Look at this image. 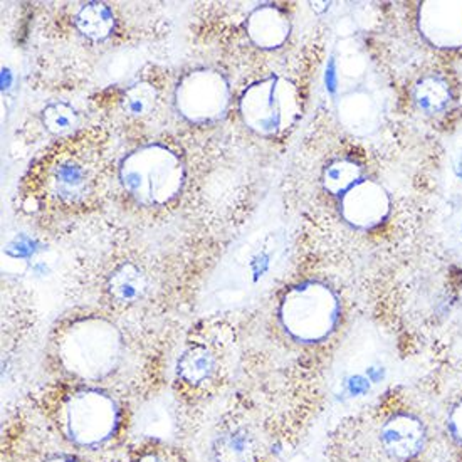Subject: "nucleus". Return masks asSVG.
I'll return each mask as SVG.
<instances>
[{"label":"nucleus","mask_w":462,"mask_h":462,"mask_svg":"<svg viewBox=\"0 0 462 462\" xmlns=\"http://www.w3.org/2000/svg\"><path fill=\"white\" fill-rule=\"evenodd\" d=\"M180 115L194 123L219 118L229 103V85L217 71L197 69L185 74L175 91Z\"/></svg>","instance_id":"7"},{"label":"nucleus","mask_w":462,"mask_h":462,"mask_svg":"<svg viewBox=\"0 0 462 462\" xmlns=\"http://www.w3.org/2000/svg\"><path fill=\"white\" fill-rule=\"evenodd\" d=\"M56 417L62 438L74 448L99 450L118 438L125 412L120 401L108 390L89 385L68 392L60 402Z\"/></svg>","instance_id":"2"},{"label":"nucleus","mask_w":462,"mask_h":462,"mask_svg":"<svg viewBox=\"0 0 462 462\" xmlns=\"http://www.w3.org/2000/svg\"><path fill=\"white\" fill-rule=\"evenodd\" d=\"M247 34L255 46L263 49L280 48L290 34V23L280 9L264 5L255 9L247 19Z\"/></svg>","instance_id":"13"},{"label":"nucleus","mask_w":462,"mask_h":462,"mask_svg":"<svg viewBox=\"0 0 462 462\" xmlns=\"http://www.w3.org/2000/svg\"><path fill=\"white\" fill-rule=\"evenodd\" d=\"M106 290L110 292L111 300L116 303L132 306L145 300L150 291V280L143 269L134 263L125 261L111 271Z\"/></svg>","instance_id":"12"},{"label":"nucleus","mask_w":462,"mask_h":462,"mask_svg":"<svg viewBox=\"0 0 462 462\" xmlns=\"http://www.w3.org/2000/svg\"><path fill=\"white\" fill-rule=\"evenodd\" d=\"M450 434L462 444V402L452 409L449 415Z\"/></svg>","instance_id":"21"},{"label":"nucleus","mask_w":462,"mask_h":462,"mask_svg":"<svg viewBox=\"0 0 462 462\" xmlns=\"http://www.w3.org/2000/svg\"><path fill=\"white\" fill-rule=\"evenodd\" d=\"M291 86L278 78H268L244 91L239 108L243 120L259 134H274L284 128L291 116Z\"/></svg>","instance_id":"6"},{"label":"nucleus","mask_w":462,"mask_h":462,"mask_svg":"<svg viewBox=\"0 0 462 462\" xmlns=\"http://www.w3.org/2000/svg\"><path fill=\"white\" fill-rule=\"evenodd\" d=\"M281 249L282 236L268 226L243 234L212 274L202 303L214 311L247 306L273 278Z\"/></svg>","instance_id":"1"},{"label":"nucleus","mask_w":462,"mask_h":462,"mask_svg":"<svg viewBox=\"0 0 462 462\" xmlns=\"http://www.w3.org/2000/svg\"><path fill=\"white\" fill-rule=\"evenodd\" d=\"M41 462H86L81 459V457H78V456H74V454H69V452H56V454H51V456H46L44 459Z\"/></svg>","instance_id":"22"},{"label":"nucleus","mask_w":462,"mask_h":462,"mask_svg":"<svg viewBox=\"0 0 462 462\" xmlns=\"http://www.w3.org/2000/svg\"><path fill=\"white\" fill-rule=\"evenodd\" d=\"M120 180L128 195L142 206H167L182 190L185 180L180 157L163 145L136 148L125 157Z\"/></svg>","instance_id":"4"},{"label":"nucleus","mask_w":462,"mask_h":462,"mask_svg":"<svg viewBox=\"0 0 462 462\" xmlns=\"http://www.w3.org/2000/svg\"><path fill=\"white\" fill-rule=\"evenodd\" d=\"M340 318L337 294L317 281L303 282L284 294L280 304L281 325L300 343L328 338Z\"/></svg>","instance_id":"5"},{"label":"nucleus","mask_w":462,"mask_h":462,"mask_svg":"<svg viewBox=\"0 0 462 462\" xmlns=\"http://www.w3.org/2000/svg\"><path fill=\"white\" fill-rule=\"evenodd\" d=\"M64 370L85 382L111 377L123 358L122 333L103 318H85L64 329L58 341Z\"/></svg>","instance_id":"3"},{"label":"nucleus","mask_w":462,"mask_h":462,"mask_svg":"<svg viewBox=\"0 0 462 462\" xmlns=\"http://www.w3.org/2000/svg\"><path fill=\"white\" fill-rule=\"evenodd\" d=\"M257 454V442L247 427L227 429L212 444L214 462H255Z\"/></svg>","instance_id":"14"},{"label":"nucleus","mask_w":462,"mask_h":462,"mask_svg":"<svg viewBox=\"0 0 462 462\" xmlns=\"http://www.w3.org/2000/svg\"><path fill=\"white\" fill-rule=\"evenodd\" d=\"M219 360L217 355L202 343H192L183 350L179 364L177 375L189 387H204L217 375Z\"/></svg>","instance_id":"11"},{"label":"nucleus","mask_w":462,"mask_h":462,"mask_svg":"<svg viewBox=\"0 0 462 462\" xmlns=\"http://www.w3.org/2000/svg\"><path fill=\"white\" fill-rule=\"evenodd\" d=\"M157 89L150 83H136L130 86L122 97L123 111L134 118H143L155 110Z\"/></svg>","instance_id":"19"},{"label":"nucleus","mask_w":462,"mask_h":462,"mask_svg":"<svg viewBox=\"0 0 462 462\" xmlns=\"http://www.w3.org/2000/svg\"><path fill=\"white\" fill-rule=\"evenodd\" d=\"M364 179L362 167L353 159H335L329 162L323 171L325 190L331 195H343L355 183Z\"/></svg>","instance_id":"16"},{"label":"nucleus","mask_w":462,"mask_h":462,"mask_svg":"<svg viewBox=\"0 0 462 462\" xmlns=\"http://www.w3.org/2000/svg\"><path fill=\"white\" fill-rule=\"evenodd\" d=\"M49 190L62 204H78L89 194L93 173L83 160L64 157L54 163L49 173Z\"/></svg>","instance_id":"10"},{"label":"nucleus","mask_w":462,"mask_h":462,"mask_svg":"<svg viewBox=\"0 0 462 462\" xmlns=\"http://www.w3.org/2000/svg\"><path fill=\"white\" fill-rule=\"evenodd\" d=\"M41 120L49 134L62 136V134H73L78 128L79 113L76 111L73 105L66 101H54V103H49L48 106L42 110Z\"/></svg>","instance_id":"18"},{"label":"nucleus","mask_w":462,"mask_h":462,"mask_svg":"<svg viewBox=\"0 0 462 462\" xmlns=\"http://www.w3.org/2000/svg\"><path fill=\"white\" fill-rule=\"evenodd\" d=\"M142 64L140 54L128 49V51H120L116 54H113L110 60L103 68V74L108 78V81H122L126 76L134 74Z\"/></svg>","instance_id":"20"},{"label":"nucleus","mask_w":462,"mask_h":462,"mask_svg":"<svg viewBox=\"0 0 462 462\" xmlns=\"http://www.w3.org/2000/svg\"><path fill=\"white\" fill-rule=\"evenodd\" d=\"M380 440L392 459L409 461L424 448L426 429L414 415H393L382 427Z\"/></svg>","instance_id":"9"},{"label":"nucleus","mask_w":462,"mask_h":462,"mask_svg":"<svg viewBox=\"0 0 462 462\" xmlns=\"http://www.w3.org/2000/svg\"><path fill=\"white\" fill-rule=\"evenodd\" d=\"M341 216L358 229H372L389 212V197L374 180L362 179L341 195Z\"/></svg>","instance_id":"8"},{"label":"nucleus","mask_w":462,"mask_h":462,"mask_svg":"<svg viewBox=\"0 0 462 462\" xmlns=\"http://www.w3.org/2000/svg\"><path fill=\"white\" fill-rule=\"evenodd\" d=\"M414 99L417 106L427 115H438L449 106V85L438 76L424 78L415 86Z\"/></svg>","instance_id":"17"},{"label":"nucleus","mask_w":462,"mask_h":462,"mask_svg":"<svg viewBox=\"0 0 462 462\" xmlns=\"http://www.w3.org/2000/svg\"><path fill=\"white\" fill-rule=\"evenodd\" d=\"M116 27L115 14L106 4L89 2L76 15V29L81 36L91 41H105Z\"/></svg>","instance_id":"15"},{"label":"nucleus","mask_w":462,"mask_h":462,"mask_svg":"<svg viewBox=\"0 0 462 462\" xmlns=\"http://www.w3.org/2000/svg\"><path fill=\"white\" fill-rule=\"evenodd\" d=\"M134 462H167L160 454L157 452H145V454H142L138 459Z\"/></svg>","instance_id":"23"}]
</instances>
